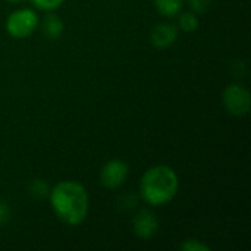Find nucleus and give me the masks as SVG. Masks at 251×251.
I'll use <instances>...</instances> for the list:
<instances>
[{
    "label": "nucleus",
    "instance_id": "2eb2a0df",
    "mask_svg": "<svg viewBox=\"0 0 251 251\" xmlns=\"http://www.w3.org/2000/svg\"><path fill=\"white\" fill-rule=\"evenodd\" d=\"M9 216H10V210H9L7 204L0 201V225L6 224L9 221Z\"/></svg>",
    "mask_w": 251,
    "mask_h": 251
},
{
    "label": "nucleus",
    "instance_id": "dca6fc26",
    "mask_svg": "<svg viewBox=\"0 0 251 251\" xmlns=\"http://www.w3.org/2000/svg\"><path fill=\"white\" fill-rule=\"evenodd\" d=\"M9 1H12V3H16V1H21V0H9Z\"/></svg>",
    "mask_w": 251,
    "mask_h": 251
},
{
    "label": "nucleus",
    "instance_id": "4468645a",
    "mask_svg": "<svg viewBox=\"0 0 251 251\" xmlns=\"http://www.w3.org/2000/svg\"><path fill=\"white\" fill-rule=\"evenodd\" d=\"M212 0H188L190 7L196 12V13H204L207 12V9L210 7Z\"/></svg>",
    "mask_w": 251,
    "mask_h": 251
},
{
    "label": "nucleus",
    "instance_id": "f257e3e1",
    "mask_svg": "<svg viewBox=\"0 0 251 251\" xmlns=\"http://www.w3.org/2000/svg\"><path fill=\"white\" fill-rule=\"evenodd\" d=\"M54 215L68 225H79L85 221L90 209L85 188L75 181H62L49 193Z\"/></svg>",
    "mask_w": 251,
    "mask_h": 251
},
{
    "label": "nucleus",
    "instance_id": "1a4fd4ad",
    "mask_svg": "<svg viewBox=\"0 0 251 251\" xmlns=\"http://www.w3.org/2000/svg\"><path fill=\"white\" fill-rule=\"evenodd\" d=\"M182 1L184 0H153L157 12L168 18H174L181 12Z\"/></svg>",
    "mask_w": 251,
    "mask_h": 251
},
{
    "label": "nucleus",
    "instance_id": "20e7f679",
    "mask_svg": "<svg viewBox=\"0 0 251 251\" xmlns=\"http://www.w3.org/2000/svg\"><path fill=\"white\" fill-rule=\"evenodd\" d=\"M222 101L226 112L234 116H244L250 112V91L240 84H232L226 87L222 94Z\"/></svg>",
    "mask_w": 251,
    "mask_h": 251
},
{
    "label": "nucleus",
    "instance_id": "9b49d317",
    "mask_svg": "<svg viewBox=\"0 0 251 251\" xmlns=\"http://www.w3.org/2000/svg\"><path fill=\"white\" fill-rule=\"evenodd\" d=\"M31 3L40 9V10H46V12H53L57 7H60L65 0H31Z\"/></svg>",
    "mask_w": 251,
    "mask_h": 251
},
{
    "label": "nucleus",
    "instance_id": "39448f33",
    "mask_svg": "<svg viewBox=\"0 0 251 251\" xmlns=\"http://www.w3.org/2000/svg\"><path fill=\"white\" fill-rule=\"evenodd\" d=\"M128 165L121 159H113L107 162L100 174V182L107 190H116L124 185L128 178Z\"/></svg>",
    "mask_w": 251,
    "mask_h": 251
},
{
    "label": "nucleus",
    "instance_id": "6e6552de",
    "mask_svg": "<svg viewBox=\"0 0 251 251\" xmlns=\"http://www.w3.org/2000/svg\"><path fill=\"white\" fill-rule=\"evenodd\" d=\"M63 21L56 13H47L41 21V31L49 40H57L63 34Z\"/></svg>",
    "mask_w": 251,
    "mask_h": 251
},
{
    "label": "nucleus",
    "instance_id": "9d476101",
    "mask_svg": "<svg viewBox=\"0 0 251 251\" xmlns=\"http://www.w3.org/2000/svg\"><path fill=\"white\" fill-rule=\"evenodd\" d=\"M179 28L185 32H194L199 28V19L194 13H184L179 18Z\"/></svg>",
    "mask_w": 251,
    "mask_h": 251
},
{
    "label": "nucleus",
    "instance_id": "ddd939ff",
    "mask_svg": "<svg viewBox=\"0 0 251 251\" xmlns=\"http://www.w3.org/2000/svg\"><path fill=\"white\" fill-rule=\"evenodd\" d=\"M181 249L184 251H210V247L200 243L199 240H187L181 244Z\"/></svg>",
    "mask_w": 251,
    "mask_h": 251
},
{
    "label": "nucleus",
    "instance_id": "0eeeda50",
    "mask_svg": "<svg viewBox=\"0 0 251 251\" xmlns=\"http://www.w3.org/2000/svg\"><path fill=\"white\" fill-rule=\"evenodd\" d=\"M178 34H179V29L175 24H171V22L159 24L151 31V44L156 49H168L176 41Z\"/></svg>",
    "mask_w": 251,
    "mask_h": 251
},
{
    "label": "nucleus",
    "instance_id": "423d86ee",
    "mask_svg": "<svg viewBox=\"0 0 251 251\" xmlns=\"http://www.w3.org/2000/svg\"><path fill=\"white\" fill-rule=\"evenodd\" d=\"M157 229H159V221L151 210L143 209L134 218V232L138 238L149 240L157 232Z\"/></svg>",
    "mask_w": 251,
    "mask_h": 251
},
{
    "label": "nucleus",
    "instance_id": "f8f14e48",
    "mask_svg": "<svg viewBox=\"0 0 251 251\" xmlns=\"http://www.w3.org/2000/svg\"><path fill=\"white\" fill-rule=\"evenodd\" d=\"M31 193L35 194L37 197H44L50 193V190L43 179H34V182L31 184Z\"/></svg>",
    "mask_w": 251,
    "mask_h": 251
},
{
    "label": "nucleus",
    "instance_id": "f03ea898",
    "mask_svg": "<svg viewBox=\"0 0 251 251\" xmlns=\"http://www.w3.org/2000/svg\"><path fill=\"white\" fill-rule=\"evenodd\" d=\"M179 187L176 172L166 166L157 165L150 168L141 178L140 194L150 206H163L176 196Z\"/></svg>",
    "mask_w": 251,
    "mask_h": 251
},
{
    "label": "nucleus",
    "instance_id": "7ed1b4c3",
    "mask_svg": "<svg viewBox=\"0 0 251 251\" xmlns=\"http://www.w3.org/2000/svg\"><path fill=\"white\" fill-rule=\"evenodd\" d=\"M38 16L31 9H18L6 19V31L10 37L22 40L29 37L38 26Z\"/></svg>",
    "mask_w": 251,
    "mask_h": 251
}]
</instances>
